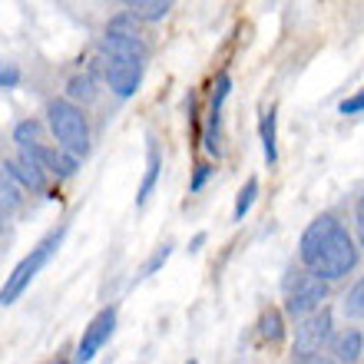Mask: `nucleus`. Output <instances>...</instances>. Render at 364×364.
Here are the masks:
<instances>
[{
  "label": "nucleus",
  "mask_w": 364,
  "mask_h": 364,
  "mask_svg": "<svg viewBox=\"0 0 364 364\" xmlns=\"http://www.w3.org/2000/svg\"><path fill=\"white\" fill-rule=\"evenodd\" d=\"M361 249L355 245L351 232L335 219V215H318L298 242V259L308 269V275L321 282H338L355 272Z\"/></svg>",
  "instance_id": "nucleus-1"
},
{
  "label": "nucleus",
  "mask_w": 364,
  "mask_h": 364,
  "mask_svg": "<svg viewBox=\"0 0 364 364\" xmlns=\"http://www.w3.org/2000/svg\"><path fill=\"white\" fill-rule=\"evenodd\" d=\"M63 235H67V225H60V229H53L50 235H43V239H40L37 245L30 249V255H23V259L17 262V269L10 272L7 282H4V288H0V308H4V305H14V301H17V298L27 291V285L40 275V269H43V265L53 259V252L60 249Z\"/></svg>",
  "instance_id": "nucleus-2"
},
{
  "label": "nucleus",
  "mask_w": 364,
  "mask_h": 364,
  "mask_svg": "<svg viewBox=\"0 0 364 364\" xmlns=\"http://www.w3.org/2000/svg\"><path fill=\"white\" fill-rule=\"evenodd\" d=\"M47 123L63 153H70L73 159L90 153V126L80 106H73L70 100H53L47 106Z\"/></svg>",
  "instance_id": "nucleus-3"
},
{
  "label": "nucleus",
  "mask_w": 364,
  "mask_h": 364,
  "mask_svg": "<svg viewBox=\"0 0 364 364\" xmlns=\"http://www.w3.org/2000/svg\"><path fill=\"white\" fill-rule=\"evenodd\" d=\"M295 282H285V311L291 318H308L315 315L318 308H321V301L328 298V282H321V278L315 275H305V272H295Z\"/></svg>",
  "instance_id": "nucleus-4"
},
{
  "label": "nucleus",
  "mask_w": 364,
  "mask_h": 364,
  "mask_svg": "<svg viewBox=\"0 0 364 364\" xmlns=\"http://www.w3.org/2000/svg\"><path fill=\"white\" fill-rule=\"evenodd\" d=\"M331 338H335L331 308H318L315 315L301 318V325L295 328V355H315L325 345H331Z\"/></svg>",
  "instance_id": "nucleus-5"
},
{
  "label": "nucleus",
  "mask_w": 364,
  "mask_h": 364,
  "mask_svg": "<svg viewBox=\"0 0 364 364\" xmlns=\"http://www.w3.org/2000/svg\"><path fill=\"white\" fill-rule=\"evenodd\" d=\"M113 328H116V308H103V311H96V318L90 321L87 328H83V338H80L73 361H77V364H90V361H93V358L100 355V348L109 341Z\"/></svg>",
  "instance_id": "nucleus-6"
},
{
  "label": "nucleus",
  "mask_w": 364,
  "mask_h": 364,
  "mask_svg": "<svg viewBox=\"0 0 364 364\" xmlns=\"http://www.w3.org/2000/svg\"><path fill=\"white\" fill-rule=\"evenodd\" d=\"M143 67L146 63H136V60H116V57H103V77L106 87L113 90L119 100H129V96L139 90L143 83Z\"/></svg>",
  "instance_id": "nucleus-7"
},
{
  "label": "nucleus",
  "mask_w": 364,
  "mask_h": 364,
  "mask_svg": "<svg viewBox=\"0 0 364 364\" xmlns=\"http://www.w3.org/2000/svg\"><path fill=\"white\" fill-rule=\"evenodd\" d=\"M33 166H40L47 176H57V179H70V176L77 173V159L70 153H63L60 146H47V143H37L33 149H23Z\"/></svg>",
  "instance_id": "nucleus-8"
},
{
  "label": "nucleus",
  "mask_w": 364,
  "mask_h": 364,
  "mask_svg": "<svg viewBox=\"0 0 364 364\" xmlns=\"http://www.w3.org/2000/svg\"><path fill=\"white\" fill-rule=\"evenodd\" d=\"M100 50L103 57H116V60H136V63H146L149 57V47L139 33H113L106 30V37L100 40Z\"/></svg>",
  "instance_id": "nucleus-9"
},
{
  "label": "nucleus",
  "mask_w": 364,
  "mask_h": 364,
  "mask_svg": "<svg viewBox=\"0 0 364 364\" xmlns=\"http://www.w3.org/2000/svg\"><path fill=\"white\" fill-rule=\"evenodd\" d=\"M4 176H7V179H14V182H20V186H23V189H30V192H50L47 173H43L40 166L30 163L23 153H20L17 159H7V163H4Z\"/></svg>",
  "instance_id": "nucleus-10"
},
{
  "label": "nucleus",
  "mask_w": 364,
  "mask_h": 364,
  "mask_svg": "<svg viewBox=\"0 0 364 364\" xmlns=\"http://www.w3.org/2000/svg\"><path fill=\"white\" fill-rule=\"evenodd\" d=\"M364 355V335L358 328H345L331 338V361L335 364H358Z\"/></svg>",
  "instance_id": "nucleus-11"
},
{
  "label": "nucleus",
  "mask_w": 364,
  "mask_h": 364,
  "mask_svg": "<svg viewBox=\"0 0 364 364\" xmlns=\"http://www.w3.org/2000/svg\"><path fill=\"white\" fill-rule=\"evenodd\" d=\"M159 169H163L159 146H156V139L149 136V146H146V176H143V186H139V196H136V205H146V202H149L156 182H159Z\"/></svg>",
  "instance_id": "nucleus-12"
},
{
  "label": "nucleus",
  "mask_w": 364,
  "mask_h": 364,
  "mask_svg": "<svg viewBox=\"0 0 364 364\" xmlns=\"http://www.w3.org/2000/svg\"><path fill=\"white\" fill-rule=\"evenodd\" d=\"M169 10H173L169 0H133V4H126V14H129L136 23H139V20L156 23V20H163Z\"/></svg>",
  "instance_id": "nucleus-13"
},
{
  "label": "nucleus",
  "mask_w": 364,
  "mask_h": 364,
  "mask_svg": "<svg viewBox=\"0 0 364 364\" xmlns=\"http://www.w3.org/2000/svg\"><path fill=\"white\" fill-rule=\"evenodd\" d=\"M259 133H262V149H265V159H269V166H272L278 159V146H275V106L262 109Z\"/></svg>",
  "instance_id": "nucleus-14"
},
{
  "label": "nucleus",
  "mask_w": 364,
  "mask_h": 364,
  "mask_svg": "<svg viewBox=\"0 0 364 364\" xmlns=\"http://www.w3.org/2000/svg\"><path fill=\"white\" fill-rule=\"evenodd\" d=\"M67 96H70V103H73V106H77L80 100H83V103H93V100H96V83H93V77H90V73H77V77H70Z\"/></svg>",
  "instance_id": "nucleus-15"
},
{
  "label": "nucleus",
  "mask_w": 364,
  "mask_h": 364,
  "mask_svg": "<svg viewBox=\"0 0 364 364\" xmlns=\"http://www.w3.org/2000/svg\"><path fill=\"white\" fill-rule=\"evenodd\" d=\"M259 335L265 338V341H282V338H285V321H282V311H278V308L262 311V318H259Z\"/></svg>",
  "instance_id": "nucleus-16"
},
{
  "label": "nucleus",
  "mask_w": 364,
  "mask_h": 364,
  "mask_svg": "<svg viewBox=\"0 0 364 364\" xmlns=\"http://www.w3.org/2000/svg\"><path fill=\"white\" fill-rule=\"evenodd\" d=\"M255 196H259V179L252 176V179L239 189V196H235V209H232V219H235V222L245 219V215H249V209H252V202H255Z\"/></svg>",
  "instance_id": "nucleus-17"
},
{
  "label": "nucleus",
  "mask_w": 364,
  "mask_h": 364,
  "mask_svg": "<svg viewBox=\"0 0 364 364\" xmlns=\"http://www.w3.org/2000/svg\"><path fill=\"white\" fill-rule=\"evenodd\" d=\"M14 143H17L20 149H33V146L40 143V123L37 119H23V123L14 126Z\"/></svg>",
  "instance_id": "nucleus-18"
},
{
  "label": "nucleus",
  "mask_w": 364,
  "mask_h": 364,
  "mask_svg": "<svg viewBox=\"0 0 364 364\" xmlns=\"http://www.w3.org/2000/svg\"><path fill=\"white\" fill-rule=\"evenodd\" d=\"M341 311H345V318H364V275L355 282V288L345 295V301H341Z\"/></svg>",
  "instance_id": "nucleus-19"
},
{
  "label": "nucleus",
  "mask_w": 364,
  "mask_h": 364,
  "mask_svg": "<svg viewBox=\"0 0 364 364\" xmlns=\"http://www.w3.org/2000/svg\"><path fill=\"white\" fill-rule=\"evenodd\" d=\"M169 255H173V245L166 242V245H159V249L153 252V259L146 262V269H143V278H149V275H156V272L163 269L166 262H169Z\"/></svg>",
  "instance_id": "nucleus-20"
},
{
  "label": "nucleus",
  "mask_w": 364,
  "mask_h": 364,
  "mask_svg": "<svg viewBox=\"0 0 364 364\" xmlns=\"http://www.w3.org/2000/svg\"><path fill=\"white\" fill-rule=\"evenodd\" d=\"M20 83V70L14 63H0V90H10Z\"/></svg>",
  "instance_id": "nucleus-21"
},
{
  "label": "nucleus",
  "mask_w": 364,
  "mask_h": 364,
  "mask_svg": "<svg viewBox=\"0 0 364 364\" xmlns=\"http://www.w3.org/2000/svg\"><path fill=\"white\" fill-rule=\"evenodd\" d=\"M212 173H215V169H212L209 163H199V166H196V173H192V182H189V192H199Z\"/></svg>",
  "instance_id": "nucleus-22"
},
{
  "label": "nucleus",
  "mask_w": 364,
  "mask_h": 364,
  "mask_svg": "<svg viewBox=\"0 0 364 364\" xmlns=\"http://www.w3.org/2000/svg\"><path fill=\"white\" fill-rule=\"evenodd\" d=\"M341 113L345 116H355V113H364V90H358L351 100H345L341 103Z\"/></svg>",
  "instance_id": "nucleus-23"
},
{
  "label": "nucleus",
  "mask_w": 364,
  "mask_h": 364,
  "mask_svg": "<svg viewBox=\"0 0 364 364\" xmlns=\"http://www.w3.org/2000/svg\"><path fill=\"white\" fill-rule=\"evenodd\" d=\"M295 364H335V361H331V355H321V351H315V355H298Z\"/></svg>",
  "instance_id": "nucleus-24"
},
{
  "label": "nucleus",
  "mask_w": 364,
  "mask_h": 364,
  "mask_svg": "<svg viewBox=\"0 0 364 364\" xmlns=\"http://www.w3.org/2000/svg\"><path fill=\"white\" fill-rule=\"evenodd\" d=\"M355 225H358V242H361L364 249V196L358 199V209H355Z\"/></svg>",
  "instance_id": "nucleus-25"
},
{
  "label": "nucleus",
  "mask_w": 364,
  "mask_h": 364,
  "mask_svg": "<svg viewBox=\"0 0 364 364\" xmlns=\"http://www.w3.org/2000/svg\"><path fill=\"white\" fill-rule=\"evenodd\" d=\"M202 245H205V232H199V235H196V239L189 242V252H199Z\"/></svg>",
  "instance_id": "nucleus-26"
},
{
  "label": "nucleus",
  "mask_w": 364,
  "mask_h": 364,
  "mask_svg": "<svg viewBox=\"0 0 364 364\" xmlns=\"http://www.w3.org/2000/svg\"><path fill=\"white\" fill-rule=\"evenodd\" d=\"M50 364H67V361H63V358H53V361H50Z\"/></svg>",
  "instance_id": "nucleus-27"
},
{
  "label": "nucleus",
  "mask_w": 364,
  "mask_h": 364,
  "mask_svg": "<svg viewBox=\"0 0 364 364\" xmlns=\"http://www.w3.org/2000/svg\"><path fill=\"white\" fill-rule=\"evenodd\" d=\"M186 364H199V361H186Z\"/></svg>",
  "instance_id": "nucleus-28"
}]
</instances>
